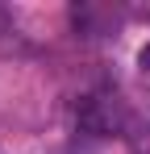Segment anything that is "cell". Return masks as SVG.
I'll list each match as a JSON object with an SVG mask.
<instances>
[{"instance_id":"6da1fadb","label":"cell","mask_w":150,"mask_h":154,"mask_svg":"<svg viewBox=\"0 0 150 154\" xmlns=\"http://www.w3.org/2000/svg\"><path fill=\"white\" fill-rule=\"evenodd\" d=\"M75 121H79L83 133H113L117 129V112H113L108 100L88 96V100H79V108H75Z\"/></svg>"},{"instance_id":"7a4b0ae2","label":"cell","mask_w":150,"mask_h":154,"mask_svg":"<svg viewBox=\"0 0 150 154\" xmlns=\"http://www.w3.org/2000/svg\"><path fill=\"white\" fill-rule=\"evenodd\" d=\"M138 67H142V71H150V46H142V54H138Z\"/></svg>"}]
</instances>
